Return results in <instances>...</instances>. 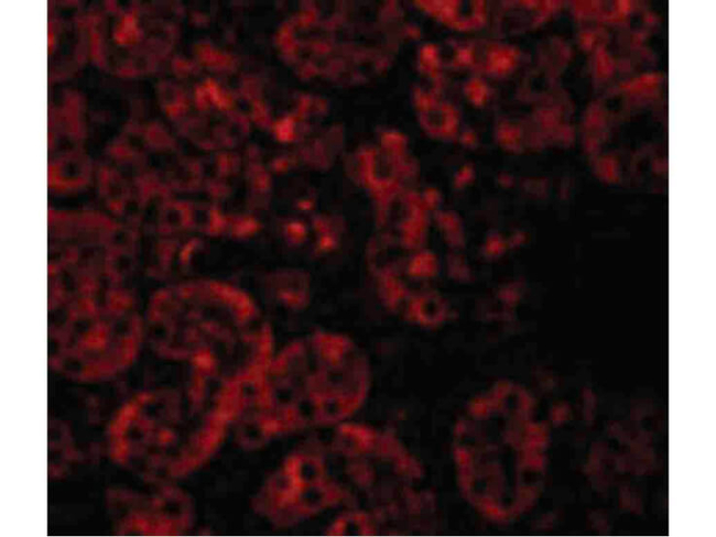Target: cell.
I'll return each instance as SVG.
<instances>
[{
	"mask_svg": "<svg viewBox=\"0 0 716 537\" xmlns=\"http://www.w3.org/2000/svg\"><path fill=\"white\" fill-rule=\"evenodd\" d=\"M124 260L78 251L48 259V365L69 380H107L139 352L144 326Z\"/></svg>",
	"mask_w": 716,
	"mask_h": 537,
	"instance_id": "obj_1",
	"label": "cell"
},
{
	"mask_svg": "<svg viewBox=\"0 0 716 537\" xmlns=\"http://www.w3.org/2000/svg\"><path fill=\"white\" fill-rule=\"evenodd\" d=\"M147 331L161 357L186 362L192 380L216 386L257 381L273 357L269 324L252 298L215 280H192L156 292Z\"/></svg>",
	"mask_w": 716,
	"mask_h": 537,
	"instance_id": "obj_2",
	"label": "cell"
},
{
	"mask_svg": "<svg viewBox=\"0 0 716 537\" xmlns=\"http://www.w3.org/2000/svg\"><path fill=\"white\" fill-rule=\"evenodd\" d=\"M370 386L369 363L348 337L317 331L273 354L247 387L239 438L256 447L274 436L332 425L354 414Z\"/></svg>",
	"mask_w": 716,
	"mask_h": 537,
	"instance_id": "obj_3",
	"label": "cell"
},
{
	"mask_svg": "<svg viewBox=\"0 0 716 537\" xmlns=\"http://www.w3.org/2000/svg\"><path fill=\"white\" fill-rule=\"evenodd\" d=\"M243 386L191 382L184 390L143 392L117 413L109 427L112 459L153 482L184 476L217 450L243 404Z\"/></svg>",
	"mask_w": 716,
	"mask_h": 537,
	"instance_id": "obj_4",
	"label": "cell"
},
{
	"mask_svg": "<svg viewBox=\"0 0 716 537\" xmlns=\"http://www.w3.org/2000/svg\"><path fill=\"white\" fill-rule=\"evenodd\" d=\"M546 435L534 419L528 395L497 386L459 421L455 454L463 490L484 514L507 519L524 512L538 495Z\"/></svg>",
	"mask_w": 716,
	"mask_h": 537,
	"instance_id": "obj_5",
	"label": "cell"
},
{
	"mask_svg": "<svg viewBox=\"0 0 716 537\" xmlns=\"http://www.w3.org/2000/svg\"><path fill=\"white\" fill-rule=\"evenodd\" d=\"M338 504L326 462L321 454H290L265 481L253 509L278 527H290Z\"/></svg>",
	"mask_w": 716,
	"mask_h": 537,
	"instance_id": "obj_6",
	"label": "cell"
},
{
	"mask_svg": "<svg viewBox=\"0 0 716 537\" xmlns=\"http://www.w3.org/2000/svg\"><path fill=\"white\" fill-rule=\"evenodd\" d=\"M107 502L118 534L180 535L193 523L191 498L165 482L147 492L110 491Z\"/></svg>",
	"mask_w": 716,
	"mask_h": 537,
	"instance_id": "obj_7",
	"label": "cell"
}]
</instances>
